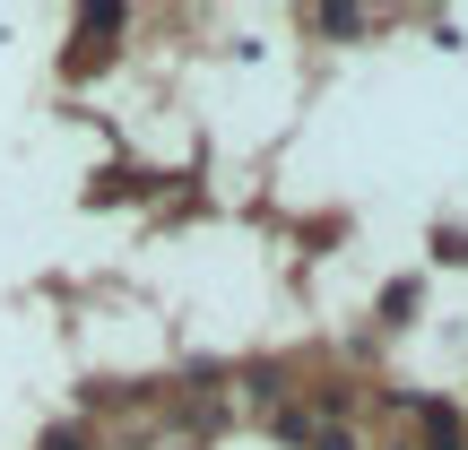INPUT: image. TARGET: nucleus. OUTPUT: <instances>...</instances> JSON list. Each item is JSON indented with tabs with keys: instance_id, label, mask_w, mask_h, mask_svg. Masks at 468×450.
Segmentation results:
<instances>
[{
	"instance_id": "nucleus-1",
	"label": "nucleus",
	"mask_w": 468,
	"mask_h": 450,
	"mask_svg": "<svg viewBox=\"0 0 468 450\" xmlns=\"http://www.w3.org/2000/svg\"><path fill=\"white\" fill-rule=\"evenodd\" d=\"M131 26V9H113V0H104V9H79V52H69V78H87V69H104L113 61V35Z\"/></svg>"
},
{
	"instance_id": "nucleus-2",
	"label": "nucleus",
	"mask_w": 468,
	"mask_h": 450,
	"mask_svg": "<svg viewBox=\"0 0 468 450\" xmlns=\"http://www.w3.org/2000/svg\"><path fill=\"white\" fill-rule=\"evenodd\" d=\"M417 434H425V450H468V416H460L452 399H434V407L417 416Z\"/></svg>"
},
{
	"instance_id": "nucleus-3",
	"label": "nucleus",
	"mask_w": 468,
	"mask_h": 450,
	"mask_svg": "<svg viewBox=\"0 0 468 450\" xmlns=\"http://www.w3.org/2000/svg\"><path fill=\"white\" fill-rule=\"evenodd\" d=\"M417 312V277H399V286H382V320H408Z\"/></svg>"
},
{
	"instance_id": "nucleus-4",
	"label": "nucleus",
	"mask_w": 468,
	"mask_h": 450,
	"mask_svg": "<svg viewBox=\"0 0 468 450\" xmlns=\"http://www.w3.org/2000/svg\"><path fill=\"white\" fill-rule=\"evenodd\" d=\"M434 251H442V260H468V234L460 225H434Z\"/></svg>"
},
{
	"instance_id": "nucleus-5",
	"label": "nucleus",
	"mask_w": 468,
	"mask_h": 450,
	"mask_svg": "<svg viewBox=\"0 0 468 450\" xmlns=\"http://www.w3.org/2000/svg\"><path fill=\"white\" fill-rule=\"evenodd\" d=\"M44 450H87V434H79V424H52V434H44Z\"/></svg>"
}]
</instances>
